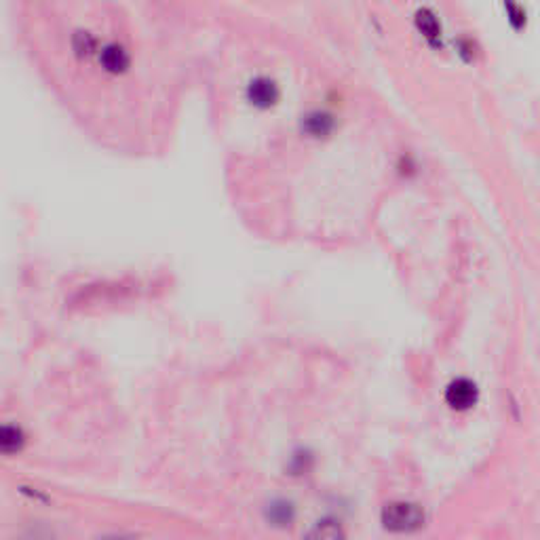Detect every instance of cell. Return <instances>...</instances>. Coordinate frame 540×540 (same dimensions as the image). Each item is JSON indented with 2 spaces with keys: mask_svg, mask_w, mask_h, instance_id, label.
<instances>
[{
  "mask_svg": "<svg viewBox=\"0 0 540 540\" xmlns=\"http://www.w3.org/2000/svg\"><path fill=\"white\" fill-rule=\"evenodd\" d=\"M414 28L416 32L425 38V42L431 47V49H441L443 47V26H441V19L439 15L429 9V7H420L416 13H414Z\"/></svg>",
  "mask_w": 540,
  "mask_h": 540,
  "instance_id": "cell-3",
  "label": "cell"
},
{
  "mask_svg": "<svg viewBox=\"0 0 540 540\" xmlns=\"http://www.w3.org/2000/svg\"><path fill=\"white\" fill-rule=\"evenodd\" d=\"M95 57H97L99 66L108 74H114V76H121V74H125L131 68V53L121 42L110 40V42L99 44V51H97Z\"/></svg>",
  "mask_w": 540,
  "mask_h": 540,
  "instance_id": "cell-2",
  "label": "cell"
},
{
  "mask_svg": "<svg viewBox=\"0 0 540 540\" xmlns=\"http://www.w3.org/2000/svg\"><path fill=\"white\" fill-rule=\"evenodd\" d=\"M3 450L7 452V454H11V452H17L19 448H22V433L17 431V429H11V427H7L5 431H3Z\"/></svg>",
  "mask_w": 540,
  "mask_h": 540,
  "instance_id": "cell-10",
  "label": "cell"
},
{
  "mask_svg": "<svg viewBox=\"0 0 540 540\" xmlns=\"http://www.w3.org/2000/svg\"><path fill=\"white\" fill-rule=\"evenodd\" d=\"M507 24L511 26L513 32H523L527 28V9L523 7L521 0H500Z\"/></svg>",
  "mask_w": 540,
  "mask_h": 540,
  "instance_id": "cell-7",
  "label": "cell"
},
{
  "mask_svg": "<svg viewBox=\"0 0 540 540\" xmlns=\"http://www.w3.org/2000/svg\"><path fill=\"white\" fill-rule=\"evenodd\" d=\"M456 53L462 57V62L473 64L475 59H477L479 47H477V42H475L471 36H458V38H456Z\"/></svg>",
  "mask_w": 540,
  "mask_h": 540,
  "instance_id": "cell-9",
  "label": "cell"
},
{
  "mask_svg": "<svg viewBox=\"0 0 540 540\" xmlns=\"http://www.w3.org/2000/svg\"><path fill=\"white\" fill-rule=\"evenodd\" d=\"M281 97V91H279V85L268 79V76H258L249 83L247 87V99L256 106V108H272Z\"/></svg>",
  "mask_w": 540,
  "mask_h": 540,
  "instance_id": "cell-5",
  "label": "cell"
},
{
  "mask_svg": "<svg viewBox=\"0 0 540 540\" xmlns=\"http://www.w3.org/2000/svg\"><path fill=\"white\" fill-rule=\"evenodd\" d=\"M99 40L91 34V32H76L72 38V49L79 57H91L97 55L99 51Z\"/></svg>",
  "mask_w": 540,
  "mask_h": 540,
  "instance_id": "cell-8",
  "label": "cell"
},
{
  "mask_svg": "<svg viewBox=\"0 0 540 540\" xmlns=\"http://www.w3.org/2000/svg\"><path fill=\"white\" fill-rule=\"evenodd\" d=\"M334 129H336V118L325 110H313L302 121V131L313 140L329 138L334 133Z\"/></svg>",
  "mask_w": 540,
  "mask_h": 540,
  "instance_id": "cell-6",
  "label": "cell"
},
{
  "mask_svg": "<svg viewBox=\"0 0 540 540\" xmlns=\"http://www.w3.org/2000/svg\"><path fill=\"white\" fill-rule=\"evenodd\" d=\"M479 399V391H477V384L468 378H458L454 380L448 391H445V401L452 409H458V411H464V409H471Z\"/></svg>",
  "mask_w": 540,
  "mask_h": 540,
  "instance_id": "cell-4",
  "label": "cell"
},
{
  "mask_svg": "<svg viewBox=\"0 0 540 540\" xmlns=\"http://www.w3.org/2000/svg\"><path fill=\"white\" fill-rule=\"evenodd\" d=\"M425 523V513L411 502H391L382 509V525L391 532H414Z\"/></svg>",
  "mask_w": 540,
  "mask_h": 540,
  "instance_id": "cell-1",
  "label": "cell"
}]
</instances>
